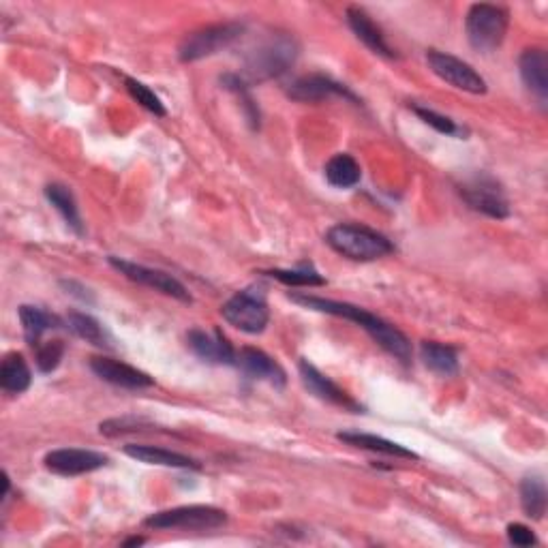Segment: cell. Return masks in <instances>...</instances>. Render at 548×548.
Returning <instances> with one entry per match:
<instances>
[{"mask_svg":"<svg viewBox=\"0 0 548 548\" xmlns=\"http://www.w3.org/2000/svg\"><path fill=\"white\" fill-rule=\"evenodd\" d=\"M326 242L332 251L352 262H375L394 253V245L384 234L356 223H339L330 227Z\"/></svg>","mask_w":548,"mask_h":548,"instance_id":"7a4b0ae2","label":"cell"},{"mask_svg":"<svg viewBox=\"0 0 548 548\" xmlns=\"http://www.w3.org/2000/svg\"><path fill=\"white\" fill-rule=\"evenodd\" d=\"M296 58H298L296 39L287 35H274L262 45H257V50H253L247 56L245 71H242L240 78L249 86L255 82L260 84V82L274 80L292 69Z\"/></svg>","mask_w":548,"mask_h":548,"instance_id":"3957f363","label":"cell"},{"mask_svg":"<svg viewBox=\"0 0 548 548\" xmlns=\"http://www.w3.org/2000/svg\"><path fill=\"white\" fill-rule=\"evenodd\" d=\"M416 112V116L422 120V123H426L429 127H433L435 131L439 133H444V135H454V137H461L465 135V129H461L459 125L454 123L452 118L444 116V114H437L435 110L431 108H422V105H414V108H411Z\"/></svg>","mask_w":548,"mask_h":548,"instance_id":"f546056e","label":"cell"},{"mask_svg":"<svg viewBox=\"0 0 548 548\" xmlns=\"http://www.w3.org/2000/svg\"><path fill=\"white\" fill-rule=\"evenodd\" d=\"M35 349H37V367L41 373L56 371L60 360H63V356H65V343L58 339L41 341Z\"/></svg>","mask_w":548,"mask_h":548,"instance_id":"f1b7e54d","label":"cell"},{"mask_svg":"<svg viewBox=\"0 0 548 548\" xmlns=\"http://www.w3.org/2000/svg\"><path fill=\"white\" fill-rule=\"evenodd\" d=\"M236 367L245 373L251 379H257V382H266L274 388H283L287 377L285 371L281 369V364L270 358L262 349L255 347H245L236 354Z\"/></svg>","mask_w":548,"mask_h":548,"instance_id":"9a60e30c","label":"cell"},{"mask_svg":"<svg viewBox=\"0 0 548 548\" xmlns=\"http://www.w3.org/2000/svg\"><path fill=\"white\" fill-rule=\"evenodd\" d=\"M125 454L131 459L146 463V465H161V467H174V469H200V463L187 454L165 450L159 446H137L129 444L125 446Z\"/></svg>","mask_w":548,"mask_h":548,"instance_id":"d6986e66","label":"cell"},{"mask_svg":"<svg viewBox=\"0 0 548 548\" xmlns=\"http://www.w3.org/2000/svg\"><path fill=\"white\" fill-rule=\"evenodd\" d=\"M546 484L540 478H525L521 482V506L523 512L534 521H542L546 514Z\"/></svg>","mask_w":548,"mask_h":548,"instance_id":"4316f807","label":"cell"},{"mask_svg":"<svg viewBox=\"0 0 548 548\" xmlns=\"http://www.w3.org/2000/svg\"><path fill=\"white\" fill-rule=\"evenodd\" d=\"M272 279H277L292 287H315L326 285V279L311 264H300L296 270H270L266 272Z\"/></svg>","mask_w":548,"mask_h":548,"instance_id":"83f0119b","label":"cell"},{"mask_svg":"<svg viewBox=\"0 0 548 548\" xmlns=\"http://www.w3.org/2000/svg\"><path fill=\"white\" fill-rule=\"evenodd\" d=\"M459 191L471 210L482 212V215L491 217V219H508L510 217L508 197L493 176L478 174L474 178L465 180Z\"/></svg>","mask_w":548,"mask_h":548,"instance_id":"ba28073f","label":"cell"},{"mask_svg":"<svg viewBox=\"0 0 548 548\" xmlns=\"http://www.w3.org/2000/svg\"><path fill=\"white\" fill-rule=\"evenodd\" d=\"M508 11L497 5H474L467 11L465 33L471 48L478 52H493L506 39L508 33Z\"/></svg>","mask_w":548,"mask_h":548,"instance_id":"277c9868","label":"cell"},{"mask_svg":"<svg viewBox=\"0 0 548 548\" xmlns=\"http://www.w3.org/2000/svg\"><path fill=\"white\" fill-rule=\"evenodd\" d=\"M67 328L75 334V337H80V339L93 343L97 347H108L110 345L108 334H105L103 326L97 322L93 315H88V313L71 311L67 315Z\"/></svg>","mask_w":548,"mask_h":548,"instance_id":"484cf974","label":"cell"},{"mask_svg":"<svg viewBox=\"0 0 548 548\" xmlns=\"http://www.w3.org/2000/svg\"><path fill=\"white\" fill-rule=\"evenodd\" d=\"M324 174L332 187L352 189L358 185L362 178V167L352 155H347V152H339V155H334L326 163Z\"/></svg>","mask_w":548,"mask_h":548,"instance_id":"cb8c5ba5","label":"cell"},{"mask_svg":"<svg viewBox=\"0 0 548 548\" xmlns=\"http://www.w3.org/2000/svg\"><path fill=\"white\" fill-rule=\"evenodd\" d=\"M227 523V514L215 506H180L150 514L144 521L150 529H185V531H210Z\"/></svg>","mask_w":548,"mask_h":548,"instance_id":"52a82bcc","label":"cell"},{"mask_svg":"<svg viewBox=\"0 0 548 548\" xmlns=\"http://www.w3.org/2000/svg\"><path fill=\"white\" fill-rule=\"evenodd\" d=\"M191 352L208 364H236V352L221 330L206 332L195 328L187 334Z\"/></svg>","mask_w":548,"mask_h":548,"instance_id":"2e32d148","label":"cell"},{"mask_svg":"<svg viewBox=\"0 0 548 548\" xmlns=\"http://www.w3.org/2000/svg\"><path fill=\"white\" fill-rule=\"evenodd\" d=\"M298 369H300V379H302L304 388H307L313 394V397L322 399L330 405H339L343 409L360 411V405L352 397H349V394L343 388H339L337 384H334L328 375H324L322 371H319L315 364H311L309 360H302Z\"/></svg>","mask_w":548,"mask_h":548,"instance_id":"5bb4252c","label":"cell"},{"mask_svg":"<svg viewBox=\"0 0 548 548\" xmlns=\"http://www.w3.org/2000/svg\"><path fill=\"white\" fill-rule=\"evenodd\" d=\"M339 441H345V444L354 446V448H362V450H369V452H379V454H386V456H394V459H407V461H418L420 456L409 450L401 444H397V441H390L386 437H377V435H371V433H339L337 435Z\"/></svg>","mask_w":548,"mask_h":548,"instance_id":"ffe728a7","label":"cell"},{"mask_svg":"<svg viewBox=\"0 0 548 548\" xmlns=\"http://www.w3.org/2000/svg\"><path fill=\"white\" fill-rule=\"evenodd\" d=\"M345 18H347L349 28H352V33L364 45H367V48L373 54L384 56V58H397V54H394V50L390 48L388 41H386L384 30L371 20V15L367 11L360 9V7H349L345 11Z\"/></svg>","mask_w":548,"mask_h":548,"instance_id":"e0dca14e","label":"cell"},{"mask_svg":"<svg viewBox=\"0 0 548 548\" xmlns=\"http://www.w3.org/2000/svg\"><path fill=\"white\" fill-rule=\"evenodd\" d=\"M519 71L523 84L542 105H546L548 97V56L544 50L531 48L525 50L519 58Z\"/></svg>","mask_w":548,"mask_h":548,"instance_id":"ac0fdd59","label":"cell"},{"mask_svg":"<svg viewBox=\"0 0 548 548\" xmlns=\"http://www.w3.org/2000/svg\"><path fill=\"white\" fill-rule=\"evenodd\" d=\"M420 358L435 375L450 377L459 373V354L456 349L437 341H424L420 345Z\"/></svg>","mask_w":548,"mask_h":548,"instance_id":"7402d4cb","label":"cell"},{"mask_svg":"<svg viewBox=\"0 0 548 548\" xmlns=\"http://www.w3.org/2000/svg\"><path fill=\"white\" fill-rule=\"evenodd\" d=\"M426 63H429L431 71L437 75V78L444 80L446 84L465 90V93H471V95L486 93L484 78L474 67L467 65L465 60L446 52L431 50L429 54H426Z\"/></svg>","mask_w":548,"mask_h":548,"instance_id":"9c48e42d","label":"cell"},{"mask_svg":"<svg viewBox=\"0 0 548 548\" xmlns=\"http://www.w3.org/2000/svg\"><path fill=\"white\" fill-rule=\"evenodd\" d=\"M43 463L52 471V474L71 478V476H82V474H90V471H97V469L108 465L110 459L95 450L60 448V450L45 454Z\"/></svg>","mask_w":548,"mask_h":548,"instance_id":"7c38bea8","label":"cell"},{"mask_svg":"<svg viewBox=\"0 0 548 548\" xmlns=\"http://www.w3.org/2000/svg\"><path fill=\"white\" fill-rule=\"evenodd\" d=\"M90 371H93L103 382H108L118 388H127V390H142L155 386V379H152L148 373L131 367V364L118 362L105 356H97L90 360Z\"/></svg>","mask_w":548,"mask_h":548,"instance_id":"4fadbf2b","label":"cell"},{"mask_svg":"<svg viewBox=\"0 0 548 548\" xmlns=\"http://www.w3.org/2000/svg\"><path fill=\"white\" fill-rule=\"evenodd\" d=\"M99 429H101L103 435L118 437V435H125V433L152 429V424L148 420H142V418H112V420L101 422Z\"/></svg>","mask_w":548,"mask_h":548,"instance_id":"1f68e13d","label":"cell"},{"mask_svg":"<svg viewBox=\"0 0 548 548\" xmlns=\"http://www.w3.org/2000/svg\"><path fill=\"white\" fill-rule=\"evenodd\" d=\"M242 33H245V24L240 22H221L204 26L182 39L178 48V58L182 63H195V60L215 56L230 48L234 41L240 39Z\"/></svg>","mask_w":548,"mask_h":548,"instance_id":"5b68a950","label":"cell"},{"mask_svg":"<svg viewBox=\"0 0 548 548\" xmlns=\"http://www.w3.org/2000/svg\"><path fill=\"white\" fill-rule=\"evenodd\" d=\"M45 197H48V202L60 212V217L65 219V223L71 227L75 234H84L78 202H75L73 193L65 185H58V182L48 185L45 187Z\"/></svg>","mask_w":548,"mask_h":548,"instance_id":"d4e9b609","label":"cell"},{"mask_svg":"<svg viewBox=\"0 0 548 548\" xmlns=\"http://www.w3.org/2000/svg\"><path fill=\"white\" fill-rule=\"evenodd\" d=\"M287 97L298 101V103H322V101H328L334 97L358 103V97L345 84L328 78V75H319V73L302 75V78L294 80L287 88Z\"/></svg>","mask_w":548,"mask_h":548,"instance_id":"8fae6325","label":"cell"},{"mask_svg":"<svg viewBox=\"0 0 548 548\" xmlns=\"http://www.w3.org/2000/svg\"><path fill=\"white\" fill-rule=\"evenodd\" d=\"M223 319L245 334H262L270 322V309L260 289H242L223 304Z\"/></svg>","mask_w":548,"mask_h":548,"instance_id":"8992f818","label":"cell"},{"mask_svg":"<svg viewBox=\"0 0 548 548\" xmlns=\"http://www.w3.org/2000/svg\"><path fill=\"white\" fill-rule=\"evenodd\" d=\"M125 84H127L129 95H131L137 103H140L142 108H146L148 112H152L155 116H165V114H167V110H165V105L161 103V99H159L155 93H152V90H150L146 84L137 82V80H133V78H127Z\"/></svg>","mask_w":548,"mask_h":548,"instance_id":"4dcf8cb0","label":"cell"},{"mask_svg":"<svg viewBox=\"0 0 548 548\" xmlns=\"http://www.w3.org/2000/svg\"><path fill=\"white\" fill-rule=\"evenodd\" d=\"M110 264L120 274H125L129 281L146 285L150 289H155V292L172 296L180 302H187V304L193 302L191 294L187 292V287L182 285L176 277H172V274H167V272L157 270V268H148V266H142V264H135V262H129V260H120V257H110Z\"/></svg>","mask_w":548,"mask_h":548,"instance_id":"30bf717a","label":"cell"},{"mask_svg":"<svg viewBox=\"0 0 548 548\" xmlns=\"http://www.w3.org/2000/svg\"><path fill=\"white\" fill-rule=\"evenodd\" d=\"M144 542H146L144 538H131V540H127L123 546H125V548H129V546H142Z\"/></svg>","mask_w":548,"mask_h":548,"instance_id":"836d02e7","label":"cell"},{"mask_svg":"<svg viewBox=\"0 0 548 548\" xmlns=\"http://www.w3.org/2000/svg\"><path fill=\"white\" fill-rule=\"evenodd\" d=\"M508 540H510V544H514V546H523V548L538 544V538H536L534 531H531V529H529L527 525H523V523H512V525H508Z\"/></svg>","mask_w":548,"mask_h":548,"instance_id":"d6a6232c","label":"cell"},{"mask_svg":"<svg viewBox=\"0 0 548 548\" xmlns=\"http://www.w3.org/2000/svg\"><path fill=\"white\" fill-rule=\"evenodd\" d=\"M289 298H292L296 304H300V307H304V309L349 319V322H354L356 326H360L364 332H367L379 347L386 349L390 356H394L401 362L411 360V343H409V339L405 337V334L399 328H394L392 324L384 322V319L377 317L375 313H369L367 309L356 307V304L330 300V298H319V296H311V294H289Z\"/></svg>","mask_w":548,"mask_h":548,"instance_id":"6da1fadb","label":"cell"},{"mask_svg":"<svg viewBox=\"0 0 548 548\" xmlns=\"http://www.w3.org/2000/svg\"><path fill=\"white\" fill-rule=\"evenodd\" d=\"M33 373L26 364L22 354H7L3 364H0V388L7 394H22L30 388Z\"/></svg>","mask_w":548,"mask_h":548,"instance_id":"603a6c76","label":"cell"},{"mask_svg":"<svg viewBox=\"0 0 548 548\" xmlns=\"http://www.w3.org/2000/svg\"><path fill=\"white\" fill-rule=\"evenodd\" d=\"M20 322L24 328V337L30 347H37L41 343V337L48 330H56L63 326V322L52 313H48L41 307H33V304H22L20 307Z\"/></svg>","mask_w":548,"mask_h":548,"instance_id":"44dd1931","label":"cell"}]
</instances>
